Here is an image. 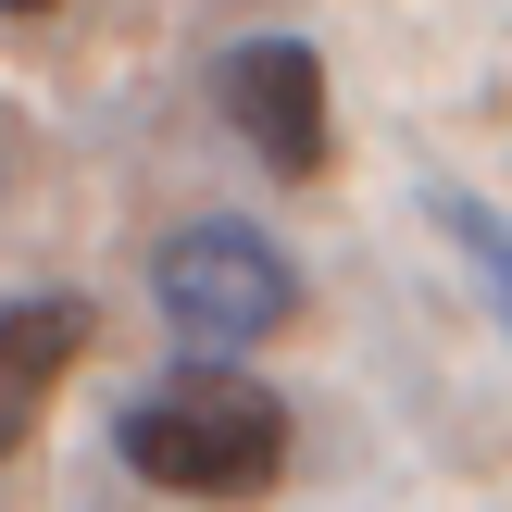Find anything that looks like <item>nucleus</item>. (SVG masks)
Returning a JSON list of instances; mask_svg holds the SVG:
<instances>
[{"label": "nucleus", "instance_id": "f257e3e1", "mask_svg": "<svg viewBox=\"0 0 512 512\" xmlns=\"http://www.w3.org/2000/svg\"><path fill=\"white\" fill-rule=\"evenodd\" d=\"M125 463L175 500H263L288 475V400L250 363H188L125 400Z\"/></svg>", "mask_w": 512, "mask_h": 512}, {"label": "nucleus", "instance_id": "20e7f679", "mask_svg": "<svg viewBox=\"0 0 512 512\" xmlns=\"http://www.w3.org/2000/svg\"><path fill=\"white\" fill-rule=\"evenodd\" d=\"M75 363H88V300H75V288H25V300H0V463L38 438L50 388H63Z\"/></svg>", "mask_w": 512, "mask_h": 512}, {"label": "nucleus", "instance_id": "423d86ee", "mask_svg": "<svg viewBox=\"0 0 512 512\" xmlns=\"http://www.w3.org/2000/svg\"><path fill=\"white\" fill-rule=\"evenodd\" d=\"M0 13H50V0H0Z\"/></svg>", "mask_w": 512, "mask_h": 512}, {"label": "nucleus", "instance_id": "39448f33", "mask_svg": "<svg viewBox=\"0 0 512 512\" xmlns=\"http://www.w3.org/2000/svg\"><path fill=\"white\" fill-rule=\"evenodd\" d=\"M425 213H438V238L463 250V263H475V288H488V313L512 325V225H500V213H488L475 188H425Z\"/></svg>", "mask_w": 512, "mask_h": 512}, {"label": "nucleus", "instance_id": "f03ea898", "mask_svg": "<svg viewBox=\"0 0 512 512\" xmlns=\"http://www.w3.org/2000/svg\"><path fill=\"white\" fill-rule=\"evenodd\" d=\"M150 313L175 325L188 363H250V350L300 313V263L263 238V225H238V213L175 225L163 263H150Z\"/></svg>", "mask_w": 512, "mask_h": 512}, {"label": "nucleus", "instance_id": "7ed1b4c3", "mask_svg": "<svg viewBox=\"0 0 512 512\" xmlns=\"http://www.w3.org/2000/svg\"><path fill=\"white\" fill-rule=\"evenodd\" d=\"M213 88H225V125L263 150V175H288V188H313V175H325L338 113H325V63H313V38H238Z\"/></svg>", "mask_w": 512, "mask_h": 512}]
</instances>
